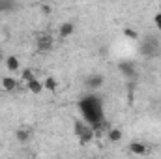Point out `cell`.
Here are the masks:
<instances>
[{
	"label": "cell",
	"instance_id": "obj_1",
	"mask_svg": "<svg viewBox=\"0 0 161 159\" xmlns=\"http://www.w3.org/2000/svg\"><path fill=\"white\" fill-rule=\"evenodd\" d=\"M79 111L82 114V120L88 122L90 125H96L99 122H103V103L101 97L97 96H84L79 101Z\"/></svg>",
	"mask_w": 161,
	"mask_h": 159
},
{
	"label": "cell",
	"instance_id": "obj_2",
	"mask_svg": "<svg viewBox=\"0 0 161 159\" xmlns=\"http://www.w3.org/2000/svg\"><path fill=\"white\" fill-rule=\"evenodd\" d=\"M75 135H77V139L80 140V144H86V142H90L92 139H94V135H96V131L92 129V125L88 123V122H75Z\"/></svg>",
	"mask_w": 161,
	"mask_h": 159
},
{
	"label": "cell",
	"instance_id": "obj_3",
	"mask_svg": "<svg viewBox=\"0 0 161 159\" xmlns=\"http://www.w3.org/2000/svg\"><path fill=\"white\" fill-rule=\"evenodd\" d=\"M53 36L49 34V32H40L38 36H36V47H38V51L41 52H47V51H51L53 49Z\"/></svg>",
	"mask_w": 161,
	"mask_h": 159
},
{
	"label": "cell",
	"instance_id": "obj_4",
	"mask_svg": "<svg viewBox=\"0 0 161 159\" xmlns=\"http://www.w3.org/2000/svg\"><path fill=\"white\" fill-rule=\"evenodd\" d=\"M103 82H105V79H103L101 73H92V75H88L84 79V86L90 88V90H97V88L103 86Z\"/></svg>",
	"mask_w": 161,
	"mask_h": 159
},
{
	"label": "cell",
	"instance_id": "obj_5",
	"mask_svg": "<svg viewBox=\"0 0 161 159\" xmlns=\"http://www.w3.org/2000/svg\"><path fill=\"white\" fill-rule=\"evenodd\" d=\"M4 64H6V69L11 71V73L21 71V62H19V58L13 56V54H8V56L4 58Z\"/></svg>",
	"mask_w": 161,
	"mask_h": 159
},
{
	"label": "cell",
	"instance_id": "obj_6",
	"mask_svg": "<svg viewBox=\"0 0 161 159\" xmlns=\"http://www.w3.org/2000/svg\"><path fill=\"white\" fill-rule=\"evenodd\" d=\"M156 51H158V43H154V41H150V40L142 41V45H141V52H142L146 58H148V56H154Z\"/></svg>",
	"mask_w": 161,
	"mask_h": 159
},
{
	"label": "cell",
	"instance_id": "obj_7",
	"mask_svg": "<svg viewBox=\"0 0 161 159\" xmlns=\"http://www.w3.org/2000/svg\"><path fill=\"white\" fill-rule=\"evenodd\" d=\"M129 152H131L133 156H146V154H148V148H146V144L135 140V142L129 144Z\"/></svg>",
	"mask_w": 161,
	"mask_h": 159
},
{
	"label": "cell",
	"instance_id": "obj_8",
	"mask_svg": "<svg viewBox=\"0 0 161 159\" xmlns=\"http://www.w3.org/2000/svg\"><path fill=\"white\" fill-rule=\"evenodd\" d=\"M73 32H75V25H73V23H64V25L60 26V30H58V36H60V40H66V38H69Z\"/></svg>",
	"mask_w": 161,
	"mask_h": 159
},
{
	"label": "cell",
	"instance_id": "obj_9",
	"mask_svg": "<svg viewBox=\"0 0 161 159\" xmlns=\"http://www.w3.org/2000/svg\"><path fill=\"white\" fill-rule=\"evenodd\" d=\"M26 86H28V90H30L32 94H41V90H43V82L38 80V77L30 79L28 82H26Z\"/></svg>",
	"mask_w": 161,
	"mask_h": 159
},
{
	"label": "cell",
	"instance_id": "obj_10",
	"mask_svg": "<svg viewBox=\"0 0 161 159\" xmlns=\"http://www.w3.org/2000/svg\"><path fill=\"white\" fill-rule=\"evenodd\" d=\"M15 139H17L21 144L28 142V140H30V129H26V127H21V129H17V131H15Z\"/></svg>",
	"mask_w": 161,
	"mask_h": 159
},
{
	"label": "cell",
	"instance_id": "obj_11",
	"mask_svg": "<svg viewBox=\"0 0 161 159\" xmlns=\"http://www.w3.org/2000/svg\"><path fill=\"white\" fill-rule=\"evenodd\" d=\"M17 84H19V82L13 79V77H4V79H2V86H4L6 92H13V90L17 88Z\"/></svg>",
	"mask_w": 161,
	"mask_h": 159
},
{
	"label": "cell",
	"instance_id": "obj_12",
	"mask_svg": "<svg viewBox=\"0 0 161 159\" xmlns=\"http://www.w3.org/2000/svg\"><path fill=\"white\" fill-rule=\"evenodd\" d=\"M120 71L124 75L131 77V75H135V66L131 62H120Z\"/></svg>",
	"mask_w": 161,
	"mask_h": 159
},
{
	"label": "cell",
	"instance_id": "obj_13",
	"mask_svg": "<svg viewBox=\"0 0 161 159\" xmlns=\"http://www.w3.org/2000/svg\"><path fill=\"white\" fill-rule=\"evenodd\" d=\"M109 140L111 142H120L122 140V131L120 129H116V127H113V129H109Z\"/></svg>",
	"mask_w": 161,
	"mask_h": 159
},
{
	"label": "cell",
	"instance_id": "obj_14",
	"mask_svg": "<svg viewBox=\"0 0 161 159\" xmlns=\"http://www.w3.org/2000/svg\"><path fill=\"white\" fill-rule=\"evenodd\" d=\"M56 86H58V82H56V79H53V77H47V79L43 80V88H45V90L54 92V90H56Z\"/></svg>",
	"mask_w": 161,
	"mask_h": 159
},
{
	"label": "cell",
	"instance_id": "obj_15",
	"mask_svg": "<svg viewBox=\"0 0 161 159\" xmlns=\"http://www.w3.org/2000/svg\"><path fill=\"white\" fill-rule=\"evenodd\" d=\"M34 77H36V73H34L32 69H28V68L21 71V80H23V82H28V80L34 79Z\"/></svg>",
	"mask_w": 161,
	"mask_h": 159
},
{
	"label": "cell",
	"instance_id": "obj_16",
	"mask_svg": "<svg viewBox=\"0 0 161 159\" xmlns=\"http://www.w3.org/2000/svg\"><path fill=\"white\" fill-rule=\"evenodd\" d=\"M13 8V2L11 0H0V11H8Z\"/></svg>",
	"mask_w": 161,
	"mask_h": 159
},
{
	"label": "cell",
	"instance_id": "obj_17",
	"mask_svg": "<svg viewBox=\"0 0 161 159\" xmlns=\"http://www.w3.org/2000/svg\"><path fill=\"white\" fill-rule=\"evenodd\" d=\"M124 36L129 38V40H137V38H139V34H137L135 30H131V28H125V30H124Z\"/></svg>",
	"mask_w": 161,
	"mask_h": 159
},
{
	"label": "cell",
	"instance_id": "obj_18",
	"mask_svg": "<svg viewBox=\"0 0 161 159\" xmlns=\"http://www.w3.org/2000/svg\"><path fill=\"white\" fill-rule=\"evenodd\" d=\"M154 23H156V26L159 28V32H161V11H159V13H156V17H154Z\"/></svg>",
	"mask_w": 161,
	"mask_h": 159
},
{
	"label": "cell",
	"instance_id": "obj_19",
	"mask_svg": "<svg viewBox=\"0 0 161 159\" xmlns=\"http://www.w3.org/2000/svg\"><path fill=\"white\" fill-rule=\"evenodd\" d=\"M41 11H43V13H51V9H49V6H41Z\"/></svg>",
	"mask_w": 161,
	"mask_h": 159
},
{
	"label": "cell",
	"instance_id": "obj_20",
	"mask_svg": "<svg viewBox=\"0 0 161 159\" xmlns=\"http://www.w3.org/2000/svg\"><path fill=\"white\" fill-rule=\"evenodd\" d=\"M4 58H6V56H4V52H2V51H0V62H2V60H4Z\"/></svg>",
	"mask_w": 161,
	"mask_h": 159
}]
</instances>
